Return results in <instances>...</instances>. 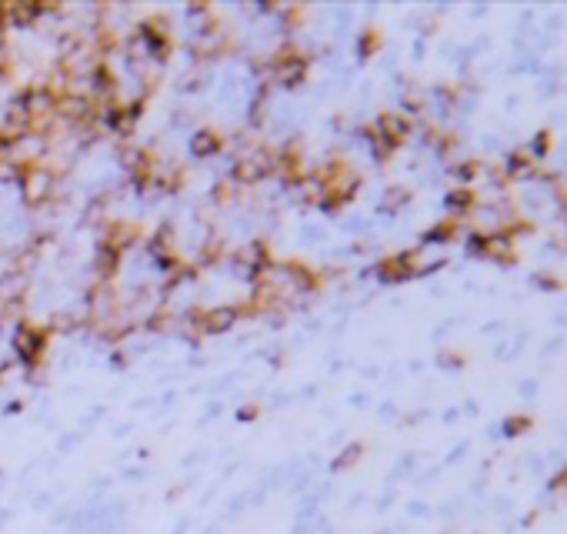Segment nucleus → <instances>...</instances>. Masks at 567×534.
I'll use <instances>...</instances> for the list:
<instances>
[{"instance_id": "obj_1", "label": "nucleus", "mask_w": 567, "mask_h": 534, "mask_svg": "<svg viewBox=\"0 0 567 534\" xmlns=\"http://www.w3.org/2000/svg\"><path fill=\"white\" fill-rule=\"evenodd\" d=\"M361 451H364V447H361V445L347 447V451H344V454H340V458L334 461V471H344V468H351V464H357V458H361Z\"/></svg>"}]
</instances>
